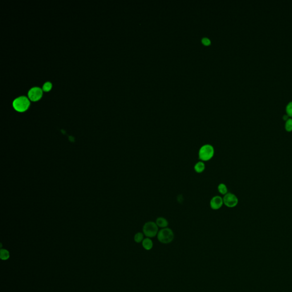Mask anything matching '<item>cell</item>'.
Masks as SVG:
<instances>
[{
	"mask_svg": "<svg viewBox=\"0 0 292 292\" xmlns=\"http://www.w3.org/2000/svg\"><path fill=\"white\" fill-rule=\"evenodd\" d=\"M174 237L175 235L173 231L168 227L161 229L159 231L157 234L158 241L164 244H168L172 242Z\"/></svg>",
	"mask_w": 292,
	"mask_h": 292,
	"instance_id": "cell-1",
	"label": "cell"
},
{
	"mask_svg": "<svg viewBox=\"0 0 292 292\" xmlns=\"http://www.w3.org/2000/svg\"><path fill=\"white\" fill-rule=\"evenodd\" d=\"M215 155L214 147L209 144L201 146L199 151V159L200 161L207 162L211 160Z\"/></svg>",
	"mask_w": 292,
	"mask_h": 292,
	"instance_id": "cell-2",
	"label": "cell"
},
{
	"mask_svg": "<svg viewBox=\"0 0 292 292\" xmlns=\"http://www.w3.org/2000/svg\"><path fill=\"white\" fill-rule=\"evenodd\" d=\"M159 232V227L155 222H146L143 227V233L147 237L152 238L157 236Z\"/></svg>",
	"mask_w": 292,
	"mask_h": 292,
	"instance_id": "cell-3",
	"label": "cell"
},
{
	"mask_svg": "<svg viewBox=\"0 0 292 292\" xmlns=\"http://www.w3.org/2000/svg\"><path fill=\"white\" fill-rule=\"evenodd\" d=\"M29 100L25 96L18 97L14 100L13 102V106L14 109L19 112H23L26 110L29 107Z\"/></svg>",
	"mask_w": 292,
	"mask_h": 292,
	"instance_id": "cell-4",
	"label": "cell"
},
{
	"mask_svg": "<svg viewBox=\"0 0 292 292\" xmlns=\"http://www.w3.org/2000/svg\"><path fill=\"white\" fill-rule=\"evenodd\" d=\"M224 204L228 208H234L239 203L237 197L232 193H227L222 198Z\"/></svg>",
	"mask_w": 292,
	"mask_h": 292,
	"instance_id": "cell-5",
	"label": "cell"
},
{
	"mask_svg": "<svg viewBox=\"0 0 292 292\" xmlns=\"http://www.w3.org/2000/svg\"><path fill=\"white\" fill-rule=\"evenodd\" d=\"M210 207L213 210H218L220 209L224 204L223 199L220 196H215L210 199Z\"/></svg>",
	"mask_w": 292,
	"mask_h": 292,
	"instance_id": "cell-6",
	"label": "cell"
},
{
	"mask_svg": "<svg viewBox=\"0 0 292 292\" xmlns=\"http://www.w3.org/2000/svg\"><path fill=\"white\" fill-rule=\"evenodd\" d=\"M42 95V90L41 88L34 87L31 88L28 92V97L30 100L36 101L40 100Z\"/></svg>",
	"mask_w": 292,
	"mask_h": 292,
	"instance_id": "cell-7",
	"label": "cell"
},
{
	"mask_svg": "<svg viewBox=\"0 0 292 292\" xmlns=\"http://www.w3.org/2000/svg\"><path fill=\"white\" fill-rule=\"evenodd\" d=\"M155 223L156 224L159 228H162V229L167 228L169 224L168 220L163 217H159L157 218Z\"/></svg>",
	"mask_w": 292,
	"mask_h": 292,
	"instance_id": "cell-8",
	"label": "cell"
},
{
	"mask_svg": "<svg viewBox=\"0 0 292 292\" xmlns=\"http://www.w3.org/2000/svg\"><path fill=\"white\" fill-rule=\"evenodd\" d=\"M142 246L143 247V248L147 251H150V250L152 249L153 246L152 240L150 238H148V237H146L145 239H144L142 241Z\"/></svg>",
	"mask_w": 292,
	"mask_h": 292,
	"instance_id": "cell-9",
	"label": "cell"
},
{
	"mask_svg": "<svg viewBox=\"0 0 292 292\" xmlns=\"http://www.w3.org/2000/svg\"><path fill=\"white\" fill-rule=\"evenodd\" d=\"M194 169L196 173L201 174L205 169V164L203 162L199 161L195 164L194 166Z\"/></svg>",
	"mask_w": 292,
	"mask_h": 292,
	"instance_id": "cell-10",
	"label": "cell"
},
{
	"mask_svg": "<svg viewBox=\"0 0 292 292\" xmlns=\"http://www.w3.org/2000/svg\"><path fill=\"white\" fill-rule=\"evenodd\" d=\"M10 258V253L6 249H1L0 250V258L2 260H7Z\"/></svg>",
	"mask_w": 292,
	"mask_h": 292,
	"instance_id": "cell-11",
	"label": "cell"
},
{
	"mask_svg": "<svg viewBox=\"0 0 292 292\" xmlns=\"http://www.w3.org/2000/svg\"><path fill=\"white\" fill-rule=\"evenodd\" d=\"M217 189H218L219 192L220 193V194H222V195H224V196L228 193V188L227 187V186L224 183L219 184V185L217 187Z\"/></svg>",
	"mask_w": 292,
	"mask_h": 292,
	"instance_id": "cell-12",
	"label": "cell"
},
{
	"mask_svg": "<svg viewBox=\"0 0 292 292\" xmlns=\"http://www.w3.org/2000/svg\"><path fill=\"white\" fill-rule=\"evenodd\" d=\"M144 240V234L142 232H138L135 234L134 241L136 243H142Z\"/></svg>",
	"mask_w": 292,
	"mask_h": 292,
	"instance_id": "cell-13",
	"label": "cell"
},
{
	"mask_svg": "<svg viewBox=\"0 0 292 292\" xmlns=\"http://www.w3.org/2000/svg\"><path fill=\"white\" fill-rule=\"evenodd\" d=\"M285 127L286 131L288 132L292 131V119L289 118L286 120Z\"/></svg>",
	"mask_w": 292,
	"mask_h": 292,
	"instance_id": "cell-14",
	"label": "cell"
},
{
	"mask_svg": "<svg viewBox=\"0 0 292 292\" xmlns=\"http://www.w3.org/2000/svg\"><path fill=\"white\" fill-rule=\"evenodd\" d=\"M286 112L288 116L292 117V101L290 102L286 107Z\"/></svg>",
	"mask_w": 292,
	"mask_h": 292,
	"instance_id": "cell-15",
	"label": "cell"
},
{
	"mask_svg": "<svg viewBox=\"0 0 292 292\" xmlns=\"http://www.w3.org/2000/svg\"><path fill=\"white\" fill-rule=\"evenodd\" d=\"M52 87V84L49 82H47L44 83L43 86V90L45 91H49Z\"/></svg>",
	"mask_w": 292,
	"mask_h": 292,
	"instance_id": "cell-16",
	"label": "cell"
},
{
	"mask_svg": "<svg viewBox=\"0 0 292 292\" xmlns=\"http://www.w3.org/2000/svg\"><path fill=\"white\" fill-rule=\"evenodd\" d=\"M203 43L206 45H208L210 43V41L209 39H208L207 38H204L203 39Z\"/></svg>",
	"mask_w": 292,
	"mask_h": 292,
	"instance_id": "cell-17",
	"label": "cell"
}]
</instances>
